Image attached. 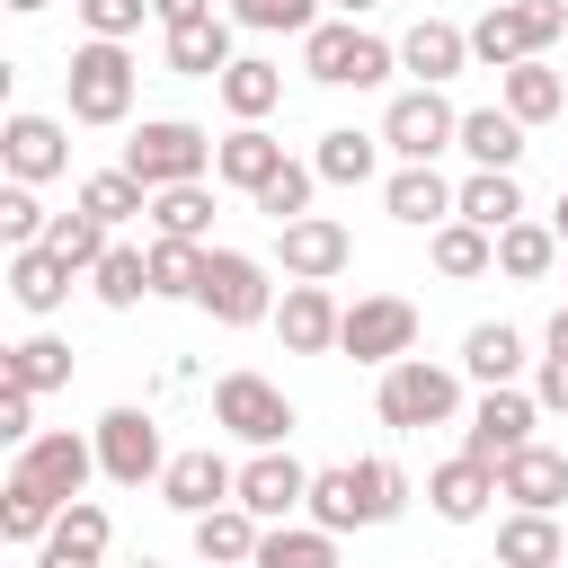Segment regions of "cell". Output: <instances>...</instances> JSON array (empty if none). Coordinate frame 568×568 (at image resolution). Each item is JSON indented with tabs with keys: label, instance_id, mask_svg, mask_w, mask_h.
<instances>
[{
	"label": "cell",
	"instance_id": "21",
	"mask_svg": "<svg viewBox=\"0 0 568 568\" xmlns=\"http://www.w3.org/2000/svg\"><path fill=\"white\" fill-rule=\"evenodd\" d=\"M231 62H240V53H231V18H222V9L169 27V71H178V80H222Z\"/></svg>",
	"mask_w": 568,
	"mask_h": 568
},
{
	"label": "cell",
	"instance_id": "50",
	"mask_svg": "<svg viewBox=\"0 0 568 568\" xmlns=\"http://www.w3.org/2000/svg\"><path fill=\"white\" fill-rule=\"evenodd\" d=\"M532 399H541V408H568V364H559V355H541V390H532Z\"/></svg>",
	"mask_w": 568,
	"mask_h": 568
},
{
	"label": "cell",
	"instance_id": "8",
	"mask_svg": "<svg viewBox=\"0 0 568 568\" xmlns=\"http://www.w3.org/2000/svg\"><path fill=\"white\" fill-rule=\"evenodd\" d=\"M195 311H213L222 328H257V320H275V284H266V266H257L248 248H213Z\"/></svg>",
	"mask_w": 568,
	"mask_h": 568
},
{
	"label": "cell",
	"instance_id": "32",
	"mask_svg": "<svg viewBox=\"0 0 568 568\" xmlns=\"http://www.w3.org/2000/svg\"><path fill=\"white\" fill-rule=\"evenodd\" d=\"M453 213H462V222H479V231L497 240V231H515V222H524V186H515L506 169H470V178H462V204H453Z\"/></svg>",
	"mask_w": 568,
	"mask_h": 568
},
{
	"label": "cell",
	"instance_id": "29",
	"mask_svg": "<svg viewBox=\"0 0 568 568\" xmlns=\"http://www.w3.org/2000/svg\"><path fill=\"white\" fill-rule=\"evenodd\" d=\"M497 106H506L515 124H550V115L568 106V80H559V71H550V62L532 53V62H515V71H506V89H497Z\"/></svg>",
	"mask_w": 568,
	"mask_h": 568
},
{
	"label": "cell",
	"instance_id": "38",
	"mask_svg": "<svg viewBox=\"0 0 568 568\" xmlns=\"http://www.w3.org/2000/svg\"><path fill=\"white\" fill-rule=\"evenodd\" d=\"M248 568H337V532H320V524H266V541H257Z\"/></svg>",
	"mask_w": 568,
	"mask_h": 568
},
{
	"label": "cell",
	"instance_id": "12",
	"mask_svg": "<svg viewBox=\"0 0 568 568\" xmlns=\"http://www.w3.org/2000/svg\"><path fill=\"white\" fill-rule=\"evenodd\" d=\"M532 417H541V399H532V390H479V408H470V426H462V453L497 470L506 453H524V444H532Z\"/></svg>",
	"mask_w": 568,
	"mask_h": 568
},
{
	"label": "cell",
	"instance_id": "6",
	"mask_svg": "<svg viewBox=\"0 0 568 568\" xmlns=\"http://www.w3.org/2000/svg\"><path fill=\"white\" fill-rule=\"evenodd\" d=\"M62 89H71V124H124V115H133V53L89 36V44L71 53Z\"/></svg>",
	"mask_w": 568,
	"mask_h": 568
},
{
	"label": "cell",
	"instance_id": "1",
	"mask_svg": "<svg viewBox=\"0 0 568 568\" xmlns=\"http://www.w3.org/2000/svg\"><path fill=\"white\" fill-rule=\"evenodd\" d=\"M408 506V470L399 462H337V470H311V497L302 515L320 532H364V524H390Z\"/></svg>",
	"mask_w": 568,
	"mask_h": 568
},
{
	"label": "cell",
	"instance_id": "55",
	"mask_svg": "<svg viewBox=\"0 0 568 568\" xmlns=\"http://www.w3.org/2000/svg\"><path fill=\"white\" fill-rule=\"evenodd\" d=\"M337 9H346V18H364V9H373V0H337Z\"/></svg>",
	"mask_w": 568,
	"mask_h": 568
},
{
	"label": "cell",
	"instance_id": "27",
	"mask_svg": "<svg viewBox=\"0 0 568 568\" xmlns=\"http://www.w3.org/2000/svg\"><path fill=\"white\" fill-rule=\"evenodd\" d=\"M462 373H470L479 390H515V373H524V337H515L506 320H479V328L462 337Z\"/></svg>",
	"mask_w": 568,
	"mask_h": 568
},
{
	"label": "cell",
	"instance_id": "3",
	"mask_svg": "<svg viewBox=\"0 0 568 568\" xmlns=\"http://www.w3.org/2000/svg\"><path fill=\"white\" fill-rule=\"evenodd\" d=\"M373 408H382V426H399V435H426V426H453V417H462V373H444V364H426V355H408V364H390V373H382V390H373Z\"/></svg>",
	"mask_w": 568,
	"mask_h": 568
},
{
	"label": "cell",
	"instance_id": "24",
	"mask_svg": "<svg viewBox=\"0 0 568 568\" xmlns=\"http://www.w3.org/2000/svg\"><path fill=\"white\" fill-rule=\"evenodd\" d=\"M275 169H284V142H275L266 124H240V133H222V142H213V178H222V186H240V195H257Z\"/></svg>",
	"mask_w": 568,
	"mask_h": 568
},
{
	"label": "cell",
	"instance_id": "9",
	"mask_svg": "<svg viewBox=\"0 0 568 568\" xmlns=\"http://www.w3.org/2000/svg\"><path fill=\"white\" fill-rule=\"evenodd\" d=\"M337 346L355 355V364H408V346H417V302L408 293H364V302H346V328H337Z\"/></svg>",
	"mask_w": 568,
	"mask_h": 568
},
{
	"label": "cell",
	"instance_id": "14",
	"mask_svg": "<svg viewBox=\"0 0 568 568\" xmlns=\"http://www.w3.org/2000/svg\"><path fill=\"white\" fill-rule=\"evenodd\" d=\"M18 470H27L36 488H53L62 506H80V488H89V470H98V435H71V426H53V435L18 444Z\"/></svg>",
	"mask_w": 568,
	"mask_h": 568
},
{
	"label": "cell",
	"instance_id": "46",
	"mask_svg": "<svg viewBox=\"0 0 568 568\" xmlns=\"http://www.w3.org/2000/svg\"><path fill=\"white\" fill-rule=\"evenodd\" d=\"M231 27H257V36H311V27H320V0H231Z\"/></svg>",
	"mask_w": 568,
	"mask_h": 568
},
{
	"label": "cell",
	"instance_id": "36",
	"mask_svg": "<svg viewBox=\"0 0 568 568\" xmlns=\"http://www.w3.org/2000/svg\"><path fill=\"white\" fill-rule=\"evenodd\" d=\"M568 559V532L550 515H506L497 524V568H559Z\"/></svg>",
	"mask_w": 568,
	"mask_h": 568
},
{
	"label": "cell",
	"instance_id": "44",
	"mask_svg": "<svg viewBox=\"0 0 568 568\" xmlns=\"http://www.w3.org/2000/svg\"><path fill=\"white\" fill-rule=\"evenodd\" d=\"M9 382L36 390V399L62 390V382H71V346H62V337H18V346H9Z\"/></svg>",
	"mask_w": 568,
	"mask_h": 568
},
{
	"label": "cell",
	"instance_id": "4",
	"mask_svg": "<svg viewBox=\"0 0 568 568\" xmlns=\"http://www.w3.org/2000/svg\"><path fill=\"white\" fill-rule=\"evenodd\" d=\"M115 169H133L151 195H160V186H195V178L213 169V142H204V124H186V115H151V124L124 142Z\"/></svg>",
	"mask_w": 568,
	"mask_h": 568
},
{
	"label": "cell",
	"instance_id": "33",
	"mask_svg": "<svg viewBox=\"0 0 568 568\" xmlns=\"http://www.w3.org/2000/svg\"><path fill=\"white\" fill-rule=\"evenodd\" d=\"M9 293H18V311H62L71 302V266L53 257V248H9Z\"/></svg>",
	"mask_w": 568,
	"mask_h": 568
},
{
	"label": "cell",
	"instance_id": "17",
	"mask_svg": "<svg viewBox=\"0 0 568 568\" xmlns=\"http://www.w3.org/2000/svg\"><path fill=\"white\" fill-rule=\"evenodd\" d=\"M275 257H284V275H293V284H328V275L355 257V240H346V222L302 213V222H284V231H275Z\"/></svg>",
	"mask_w": 568,
	"mask_h": 568
},
{
	"label": "cell",
	"instance_id": "15",
	"mask_svg": "<svg viewBox=\"0 0 568 568\" xmlns=\"http://www.w3.org/2000/svg\"><path fill=\"white\" fill-rule=\"evenodd\" d=\"M160 497L195 524V515H213V506H231L240 497V470L213 453V444H195V453H169V470H160Z\"/></svg>",
	"mask_w": 568,
	"mask_h": 568
},
{
	"label": "cell",
	"instance_id": "31",
	"mask_svg": "<svg viewBox=\"0 0 568 568\" xmlns=\"http://www.w3.org/2000/svg\"><path fill=\"white\" fill-rule=\"evenodd\" d=\"M311 169H320V186H364V178L382 169V133L328 124V133H320V151H311Z\"/></svg>",
	"mask_w": 568,
	"mask_h": 568
},
{
	"label": "cell",
	"instance_id": "28",
	"mask_svg": "<svg viewBox=\"0 0 568 568\" xmlns=\"http://www.w3.org/2000/svg\"><path fill=\"white\" fill-rule=\"evenodd\" d=\"M62 524V497L53 488H36L27 470H9V488H0V532L18 541V550H44V532Z\"/></svg>",
	"mask_w": 568,
	"mask_h": 568
},
{
	"label": "cell",
	"instance_id": "42",
	"mask_svg": "<svg viewBox=\"0 0 568 568\" xmlns=\"http://www.w3.org/2000/svg\"><path fill=\"white\" fill-rule=\"evenodd\" d=\"M204 257L213 248H195V240H151V293L160 302H195L204 293Z\"/></svg>",
	"mask_w": 568,
	"mask_h": 568
},
{
	"label": "cell",
	"instance_id": "16",
	"mask_svg": "<svg viewBox=\"0 0 568 568\" xmlns=\"http://www.w3.org/2000/svg\"><path fill=\"white\" fill-rule=\"evenodd\" d=\"M302 497H311V470H302L284 444L240 462V506H248L257 524H293V515H302Z\"/></svg>",
	"mask_w": 568,
	"mask_h": 568
},
{
	"label": "cell",
	"instance_id": "34",
	"mask_svg": "<svg viewBox=\"0 0 568 568\" xmlns=\"http://www.w3.org/2000/svg\"><path fill=\"white\" fill-rule=\"evenodd\" d=\"M213 89H222V106H231L240 124H266V115H275V98H284V71H275V62H257V53H240Z\"/></svg>",
	"mask_w": 568,
	"mask_h": 568
},
{
	"label": "cell",
	"instance_id": "41",
	"mask_svg": "<svg viewBox=\"0 0 568 568\" xmlns=\"http://www.w3.org/2000/svg\"><path fill=\"white\" fill-rule=\"evenodd\" d=\"M550 257H559V231H550V222H515V231H497V275L541 284V275H550Z\"/></svg>",
	"mask_w": 568,
	"mask_h": 568
},
{
	"label": "cell",
	"instance_id": "52",
	"mask_svg": "<svg viewBox=\"0 0 568 568\" xmlns=\"http://www.w3.org/2000/svg\"><path fill=\"white\" fill-rule=\"evenodd\" d=\"M541 346H550V355H559V364H568V302H559V311H550V328H541Z\"/></svg>",
	"mask_w": 568,
	"mask_h": 568
},
{
	"label": "cell",
	"instance_id": "11",
	"mask_svg": "<svg viewBox=\"0 0 568 568\" xmlns=\"http://www.w3.org/2000/svg\"><path fill=\"white\" fill-rule=\"evenodd\" d=\"M98 470L115 479V488H142V479H160L169 470V453H160V426H151V408H106L98 417Z\"/></svg>",
	"mask_w": 568,
	"mask_h": 568
},
{
	"label": "cell",
	"instance_id": "13",
	"mask_svg": "<svg viewBox=\"0 0 568 568\" xmlns=\"http://www.w3.org/2000/svg\"><path fill=\"white\" fill-rule=\"evenodd\" d=\"M0 160H9V178H18V186H44V178H62V169H71V133H62L53 115L18 106V115L0 124Z\"/></svg>",
	"mask_w": 568,
	"mask_h": 568
},
{
	"label": "cell",
	"instance_id": "49",
	"mask_svg": "<svg viewBox=\"0 0 568 568\" xmlns=\"http://www.w3.org/2000/svg\"><path fill=\"white\" fill-rule=\"evenodd\" d=\"M0 444H36V390L0 382Z\"/></svg>",
	"mask_w": 568,
	"mask_h": 568
},
{
	"label": "cell",
	"instance_id": "20",
	"mask_svg": "<svg viewBox=\"0 0 568 568\" xmlns=\"http://www.w3.org/2000/svg\"><path fill=\"white\" fill-rule=\"evenodd\" d=\"M106 541H115L106 506H98V497H80V506H62V524L44 532L36 568H106Z\"/></svg>",
	"mask_w": 568,
	"mask_h": 568
},
{
	"label": "cell",
	"instance_id": "2",
	"mask_svg": "<svg viewBox=\"0 0 568 568\" xmlns=\"http://www.w3.org/2000/svg\"><path fill=\"white\" fill-rule=\"evenodd\" d=\"M302 71H311L320 89H373V80L399 71V44L364 36L355 18H320V27L302 36Z\"/></svg>",
	"mask_w": 568,
	"mask_h": 568
},
{
	"label": "cell",
	"instance_id": "47",
	"mask_svg": "<svg viewBox=\"0 0 568 568\" xmlns=\"http://www.w3.org/2000/svg\"><path fill=\"white\" fill-rule=\"evenodd\" d=\"M44 231H53V213L36 204V186L9 178V186H0V240H9V248H44Z\"/></svg>",
	"mask_w": 568,
	"mask_h": 568
},
{
	"label": "cell",
	"instance_id": "7",
	"mask_svg": "<svg viewBox=\"0 0 568 568\" xmlns=\"http://www.w3.org/2000/svg\"><path fill=\"white\" fill-rule=\"evenodd\" d=\"M382 142H390L408 169H435V151L462 142V106H453L444 89H399V98L382 106Z\"/></svg>",
	"mask_w": 568,
	"mask_h": 568
},
{
	"label": "cell",
	"instance_id": "22",
	"mask_svg": "<svg viewBox=\"0 0 568 568\" xmlns=\"http://www.w3.org/2000/svg\"><path fill=\"white\" fill-rule=\"evenodd\" d=\"M462 62H470V27H453V18H417L399 36V71H417V89H444Z\"/></svg>",
	"mask_w": 568,
	"mask_h": 568
},
{
	"label": "cell",
	"instance_id": "35",
	"mask_svg": "<svg viewBox=\"0 0 568 568\" xmlns=\"http://www.w3.org/2000/svg\"><path fill=\"white\" fill-rule=\"evenodd\" d=\"M426 257H435V275H453V284H470V275H488L497 266V240L479 231V222H444V231H426Z\"/></svg>",
	"mask_w": 568,
	"mask_h": 568
},
{
	"label": "cell",
	"instance_id": "25",
	"mask_svg": "<svg viewBox=\"0 0 568 568\" xmlns=\"http://www.w3.org/2000/svg\"><path fill=\"white\" fill-rule=\"evenodd\" d=\"M257 541H266V524L231 497V506H213V515H195V559L204 568H248L257 559Z\"/></svg>",
	"mask_w": 568,
	"mask_h": 568
},
{
	"label": "cell",
	"instance_id": "43",
	"mask_svg": "<svg viewBox=\"0 0 568 568\" xmlns=\"http://www.w3.org/2000/svg\"><path fill=\"white\" fill-rule=\"evenodd\" d=\"M89 284H98V302H106V311H133V302L151 293V248H124V240H115V248L98 257V275H89Z\"/></svg>",
	"mask_w": 568,
	"mask_h": 568
},
{
	"label": "cell",
	"instance_id": "53",
	"mask_svg": "<svg viewBox=\"0 0 568 568\" xmlns=\"http://www.w3.org/2000/svg\"><path fill=\"white\" fill-rule=\"evenodd\" d=\"M550 231H559V240H568V186H559V213H550Z\"/></svg>",
	"mask_w": 568,
	"mask_h": 568
},
{
	"label": "cell",
	"instance_id": "26",
	"mask_svg": "<svg viewBox=\"0 0 568 568\" xmlns=\"http://www.w3.org/2000/svg\"><path fill=\"white\" fill-rule=\"evenodd\" d=\"M382 204H390V222H408V231H444L453 204H462V186H444L435 169H399V178L382 186Z\"/></svg>",
	"mask_w": 568,
	"mask_h": 568
},
{
	"label": "cell",
	"instance_id": "51",
	"mask_svg": "<svg viewBox=\"0 0 568 568\" xmlns=\"http://www.w3.org/2000/svg\"><path fill=\"white\" fill-rule=\"evenodd\" d=\"M151 9H160V27H178V18H204L213 0H151Z\"/></svg>",
	"mask_w": 568,
	"mask_h": 568
},
{
	"label": "cell",
	"instance_id": "23",
	"mask_svg": "<svg viewBox=\"0 0 568 568\" xmlns=\"http://www.w3.org/2000/svg\"><path fill=\"white\" fill-rule=\"evenodd\" d=\"M488 497H497V470H488V462H470V453H453V462H435V470H426V506H435L444 524H479V515H488Z\"/></svg>",
	"mask_w": 568,
	"mask_h": 568
},
{
	"label": "cell",
	"instance_id": "18",
	"mask_svg": "<svg viewBox=\"0 0 568 568\" xmlns=\"http://www.w3.org/2000/svg\"><path fill=\"white\" fill-rule=\"evenodd\" d=\"M275 328H284V355H328L337 328H346V302H337L328 284H293V293L275 302Z\"/></svg>",
	"mask_w": 568,
	"mask_h": 568
},
{
	"label": "cell",
	"instance_id": "56",
	"mask_svg": "<svg viewBox=\"0 0 568 568\" xmlns=\"http://www.w3.org/2000/svg\"><path fill=\"white\" fill-rule=\"evenodd\" d=\"M124 568H160V559H124Z\"/></svg>",
	"mask_w": 568,
	"mask_h": 568
},
{
	"label": "cell",
	"instance_id": "19",
	"mask_svg": "<svg viewBox=\"0 0 568 568\" xmlns=\"http://www.w3.org/2000/svg\"><path fill=\"white\" fill-rule=\"evenodd\" d=\"M497 497H515V515H550V506L568 497V453H550V444L506 453V462H497Z\"/></svg>",
	"mask_w": 568,
	"mask_h": 568
},
{
	"label": "cell",
	"instance_id": "5",
	"mask_svg": "<svg viewBox=\"0 0 568 568\" xmlns=\"http://www.w3.org/2000/svg\"><path fill=\"white\" fill-rule=\"evenodd\" d=\"M550 36H568V0H506V9H488V18L470 27V62L515 71V62H532Z\"/></svg>",
	"mask_w": 568,
	"mask_h": 568
},
{
	"label": "cell",
	"instance_id": "45",
	"mask_svg": "<svg viewBox=\"0 0 568 568\" xmlns=\"http://www.w3.org/2000/svg\"><path fill=\"white\" fill-rule=\"evenodd\" d=\"M311 186H320V169H302V160H284V169H275V178H266V186H257L248 204H257V213H266V222L284 231V222H302V213H311Z\"/></svg>",
	"mask_w": 568,
	"mask_h": 568
},
{
	"label": "cell",
	"instance_id": "39",
	"mask_svg": "<svg viewBox=\"0 0 568 568\" xmlns=\"http://www.w3.org/2000/svg\"><path fill=\"white\" fill-rule=\"evenodd\" d=\"M80 213H98V222L115 231V222L151 213V186H142L133 169H98V178H80Z\"/></svg>",
	"mask_w": 568,
	"mask_h": 568
},
{
	"label": "cell",
	"instance_id": "10",
	"mask_svg": "<svg viewBox=\"0 0 568 568\" xmlns=\"http://www.w3.org/2000/svg\"><path fill=\"white\" fill-rule=\"evenodd\" d=\"M213 426H231L240 444L275 453V444L293 435V399H284L266 373H222V382H213Z\"/></svg>",
	"mask_w": 568,
	"mask_h": 568
},
{
	"label": "cell",
	"instance_id": "48",
	"mask_svg": "<svg viewBox=\"0 0 568 568\" xmlns=\"http://www.w3.org/2000/svg\"><path fill=\"white\" fill-rule=\"evenodd\" d=\"M142 18H160V9H151V0H80V27H89L98 44H124Z\"/></svg>",
	"mask_w": 568,
	"mask_h": 568
},
{
	"label": "cell",
	"instance_id": "40",
	"mask_svg": "<svg viewBox=\"0 0 568 568\" xmlns=\"http://www.w3.org/2000/svg\"><path fill=\"white\" fill-rule=\"evenodd\" d=\"M44 248H53V257H62L71 275H98V257H106L115 240H106V222H98V213H80V204H71V213H53Z\"/></svg>",
	"mask_w": 568,
	"mask_h": 568
},
{
	"label": "cell",
	"instance_id": "37",
	"mask_svg": "<svg viewBox=\"0 0 568 568\" xmlns=\"http://www.w3.org/2000/svg\"><path fill=\"white\" fill-rule=\"evenodd\" d=\"M142 222H151L160 240H195V248H204V231H213V186H204V178H195V186H160Z\"/></svg>",
	"mask_w": 568,
	"mask_h": 568
},
{
	"label": "cell",
	"instance_id": "54",
	"mask_svg": "<svg viewBox=\"0 0 568 568\" xmlns=\"http://www.w3.org/2000/svg\"><path fill=\"white\" fill-rule=\"evenodd\" d=\"M9 9H18V18H36V9H53V0H9Z\"/></svg>",
	"mask_w": 568,
	"mask_h": 568
},
{
	"label": "cell",
	"instance_id": "30",
	"mask_svg": "<svg viewBox=\"0 0 568 568\" xmlns=\"http://www.w3.org/2000/svg\"><path fill=\"white\" fill-rule=\"evenodd\" d=\"M453 151H470V169H506V178H515V160H524V124H515L506 106H470Z\"/></svg>",
	"mask_w": 568,
	"mask_h": 568
}]
</instances>
